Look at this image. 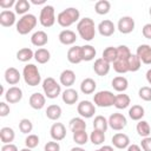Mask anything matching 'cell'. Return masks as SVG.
<instances>
[{
  "mask_svg": "<svg viewBox=\"0 0 151 151\" xmlns=\"http://www.w3.org/2000/svg\"><path fill=\"white\" fill-rule=\"evenodd\" d=\"M1 151H18V147L17 145L14 144H4L2 147H1Z\"/></svg>",
  "mask_w": 151,
  "mask_h": 151,
  "instance_id": "cell-53",
  "label": "cell"
},
{
  "mask_svg": "<svg viewBox=\"0 0 151 151\" xmlns=\"http://www.w3.org/2000/svg\"><path fill=\"white\" fill-rule=\"evenodd\" d=\"M77 31L85 41H91L96 35V25L91 18H83L77 24Z\"/></svg>",
  "mask_w": 151,
  "mask_h": 151,
  "instance_id": "cell-1",
  "label": "cell"
},
{
  "mask_svg": "<svg viewBox=\"0 0 151 151\" xmlns=\"http://www.w3.org/2000/svg\"><path fill=\"white\" fill-rule=\"evenodd\" d=\"M34 59L37 60V63L39 64H46L50 59H51V53L48 50L41 47V48H38L35 52H34Z\"/></svg>",
  "mask_w": 151,
  "mask_h": 151,
  "instance_id": "cell-33",
  "label": "cell"
},
{
  "mask_svg": "<svg viewBox=\"0 0 151 151\" xmlns=\"http://www.w3.org/2000/svg\"><path fill=\"white\" fill-rule=\"evenodd\" d=\"M19 130L22 132V133H29L32 132L33 130V124L29 119L27 118H22L20 122H19Z\"/></svg>",
  "mask_w": 151,
  "mask_h": 151,
  "instance_id": "cell-45",
  "label": "cell"
},
{
  "mask_svg": "<svg viewBox=\"0 0 151 151\" xmlns=\"http://www.w3.org/2000/svg\"><path fill=\"white\" fill-rule=\"evenodd\" d=\"M8 113H9V106L5 101H1L0 103V117H6L8 116Z\"/></svg>",
  "mask_w": 151,
  "mask_h": 151,
  "instance_id": "cell-50",
  "label": "cell"
},
{
  "mask_svg": "<svg viewBox=\"0 0 151 151\" xmlns=\"http://www.w3.org/2000/svg\"><path fill=\"white\" fill-rule=\"evenodd\" d=\"M28 103H29V106L32 109L41 110L45 106V104H46V96H44V94H41L39 92H35V93L31 94Z\"/></svg>",
  "mask_w": 151,
  "mask_h": 151,
  "instance_id": "cell-15",
  "label": "cell"
},
{
  "mask_svg": "<svg viewBox=\"0 0 151 151\" xmlns=\"http://www.w3.org/2000/svg\"><path fill=\"white\" fill-rule=\"evenodd\" d=\"M131 51L130 48L126 46V45H120L117 47V55H118V59H122V60H129V58L131 57Z\"/></svg>",
  "mask_w": 151,
  "mask_h": 151,
  "instance_id": "cell-44",
  "label": "cell"
},
{
  "mask_svg": "<svg viewBox=\"0 0 151 151\" xmlns=\"http://www.w3.org/2000/svg\"><path fill=\"white\" fill-rule=\"evenodd\" d=\"M140 147L143 151H151V137H145L140 142Z\"/></svg>",
  "mask_w": 151,
  "mask_h": 151,
  "instance_id": "cell-49",
  "label": "cell"
},
{
  "mask_svg": "<svg viewBox=\"0 0 151 151\" xmlns=\"http://www.w3.org/2000/svg\"><path fill=\"white\" fill-rule=\"evenodd\" d=\"M146 80H147V83L151 85V68L150 70H147V72H146Z\"/></svg>",
  "mask_w": 151,
  "mask_h": 151,
  "instance_id": "cell-57",
  "label": "cell"
},
{
  "mask_svg": "<svg viewBox=\"0 0 151 151\" xmlns=\"http://www.w3.org/2000/svg\"><path fill=\"white\" fill-rule=\"evenodd\" d=\"M127 151H143V150H142V147H140L139 145H137V144H132V145H129Z\"/></svg>",
  "mask_w": 151,
  "mask_h": 151,
  "instance_id": "cell-54",
  "label": "cell"
},
{
  "mask_svg": "<svg viewBox=\"0 0 151 151\" xmlns=\"http://www.w3.org/2000/svg\"><path fill=\"white\" fill-rule=\"evenodd\" d=\"M136 54L140 59V61L145 65H151V46L147 44H142L137 47Z\"/></svg>",
  "mask_w": 151,
  "mask_h": 151,
  "instance_id": "cell-11",
  "label": "cell"
},
{
  "mask_svg": "<svg viewBox=\"0 0 151 151\" xmlns=\"http://www.w3.org/2000/svg\"><path fill=\"white\" fill-rule=\"evenodd\" d=\"M142 33H143L144 38H146V39H151V24H145V25L143 26Z\"/></svg>",
  "mask_w": 151,
  "mask_h": 151,
  "instance_id": "cell-52",
  "label": "cell"
},
{
  "mask_svg": "<svg viewBox=\"0 0 151 151\" xmlns=\"http://www.w3.org/2000/svg\"><path fill=\"white\" fill-rule=\"evenodd\" d=\"M58 39L63 45H73L76 42V40H77V35L71 29H63L59 33Z\"/></svg>",
  "mask_w": 151,
  "mask_h": 151,
  "instance_id": "cell-22",
  "label": "cell"
},
{
  "mask_svg": "<svg viewBox=\"0 0 151 151\" xmlns=\"http://www.w3.org/2000/svg\"><path fill=\"white\" fill-rule=\"evenodd\" d=\"M67 60L71 64H79L83 61L81 46H73L67 51Z\"/></svg>",
  "mask_w": 151,
  "mask_h": 151,
  "instance_id": "cell-20",
  "label": "cell"
},
{
  "mask_svg": "<svg viewBox=\"0 0 151 151\" xmlns=\"http://www.w3.org/2000/svg\"><path fill=\"white\" fill-rule=\"evenodd\" d=\"M127 65H129V71L130 72H137L140 66H142V61L138 58L137 54H131V57L127 60Z\"/></svg>",
  "mask_w": 151,
  "mask_h": 151,
  "instance_id": "cell-42",
  "label": "cell"
},
{
  "mask_svg": "<svg viewBox=\"0 0 151 151\" xmlns=\"http://www.w3.org/2000/svg\"><path fill=\"white\" fill-rule=\"evenodd\" d=\"M94 151H99V149H98V150H94Z\"/></svg>",
  "mask_w": 151,
  "mask_h": 151,
  "instance_id": "cell-61",
  "label": "cell"
},
{
  "mask_svg": "<svg viewBox=\"0 0 151 151\" xmlns=\"http://www.w3.org/2000/svg\"><path fill=\"white\" fill-rule=\"evenodd\" d=\"M39 144V137L37 134H28L25 139V145L28 149H34Z\"/></svg>",
  "mask_w": 151,
  "mask_h": 151,
  "instance_id": "cell-46",
  "label": "cell"
},
{
  "mask_svg": "<svg viewBox=\"0 0 151 151\" xmlns=\"http://www.w3.org/2000/svg\"><path fill=\"white\" fill-rule=\"evenodd\" d=\"M136 130H137V133L143 138L149 137L150 133H151V127H150V125H149V123L146 120H139L137 123Z\"/></svg>",
  "mask_w": 151,
  "mask_h": 151,
  "instance_id": "cell-37",
  "label": "cell"
},
{
  "mask_svg": "<svg viewBox=\"0 0 151 151\" xmlns=\"http://www.w3.org/2000/svg\"><path fill=\"white\" fill-rule=\"evenodd\" d=\"M59 80H60V84L61 85H64L65 87H70L76 81V73L72 70H64L60 73Z\"/></svg>",
  "mask_w": 151,
  "mask_h": 151,
  "instance_id": "cell-23",
  "label": "cell"
},
{
  "mask_svg": "<svg viewBox=\"0 0 151 151\" xmlns=\"http://www.w3.org/2000/svg\"><path fill=\"white\" fill-rule=\"evenodd\" d=\"M79 20H80V12L76 7H68L61 11L57 17V21L61 27H70L71 25H73Z\"/></svg>",
  "mask_w": 151,
  "mask_h": 151,
  "instance_id": "cell-2",
  "label": "cell"
},
{
  "mask_svg": "<svg viewBox=\"0 0 151 151\" xmlns=\"http://www.w3.org/2000/svg\"><path fill=\"white\" fill-rule=\"evenodd\" d=\"M97 84L92 78H85L80 84V91L84 94H92L96 91Z\"/></svg>",
  "mask_w": 151,
  "mask_h": 151,
  "instance_id": "cell-28",
  "label": "cell"
},
{
  "mask_svg": "<svg viewBox=\"0 0 151 151\" xmlns=\"http://www.w3.org/2000/svg\"><path fill=\"white\" fill-rule=\"evenodd\" d=\"M15 24V13L11 9H4L0 13V25L4 27H11Z\"/></svg>",
  "mask_w": 151,
  "mask_h": 151,
  "instance_id": "cell-16",
  "label": "cell"
},
{
  "mask_svg": "<svg viewBox=\"0 0 151 151\" xmlns=\"http://www.w3.org/2000/svg\"><path fill=\"white\" fill-rule=\"evenodd\" d=\"M42 90L47 98L54 99L61 93V86L57 83V80L52 77H47L42 81Z\"/></svg>",
  "mask_w": 151,
  "mask_h": 151,
  "instance_id": "cell-5",
  "label": "cell"
},
{
  "mask_svg": "<svg viewBox=\"0 0 151 151\" xmlns=\"http://www.w3.org/2000/svg\"><path fill=\"white\" fill-rule=\"evenodd\" d=\"M109 126L112 129V130H116V131H120L123 130L126 124H127V120H126V117L123 114V113H119V112H114L112 113L109 119Z\"/></svg>",
  "mask_w": 151,
  "mask_h": 151,
  "instance_id": "cell-8",
  "label": "cell"
},
{
  "mask_svg": "<svg viewBox=\"0 0 151 151\" xmlns=\"http://www.w3.org/2000/svg\"><path fill=\"white\" fill-rule=\"evenodd\" d=\"M88 138H90V136L87 134L86 130H81V131H76V132H73V140H74L76 144H78V145H80V146H81V145H85V144L87 143Z\"/></svg>",
  "mask_w": 151,
  "mask_h": 151,
  "instance_id": "cell-41",
  "label": "cell"
},
{
  "mask_svg": "<svg viewBox=\"0 0 151 151\" xmlns=\"http://www.w3.org/2000/svg\"><path fill=\"white\" fill-rule=\"evenodd\" d=\"M46 117L51 120H58L61 117V107L57 104H52L46 109Z\"/></svg>",
  "mask_w": 151,
  "mask_h": 151,
  "instance_id": "cell-30",
  "label": "cell"
},
{
  "mask_svg": "<svg viewBox=\"0 0 151 151\" xmlns=\"http://www.w3.org/2000/svg\"><path fill=\"white\" fill-rule=\"evenodd\" d=\"M22 98V91L18 86H12L5 92V99L9 104H15L19 103Z\"/></svg>",
  "mask_w": 151,
  "mask_h": 151,
  "instance_id": "cell-12",
  "label": "cell"
},
{
  "mask_svg": "<svg viewBox=\"0 0 151 151\" xmlns=\"http://www.w3.org/2000/svg\"><path fill=\"white\" fill-rule=\"evenodd\" d=\"M20 151H32V149H28V147H24V149H21Z\"/></svg>",
  "mask_w": 151,
  "mask_h": 151,
  "instance_id": "cell-59",
  "label": "cell"
},
{
  "mask_svg": "<svg viewBox=\"0 0 151 151\" xmlns=\"http://www.w3.org/2000/svg\"><path fill=\"white\" fill-rule=\"evenodd\" d=\"M47 41H48V37H47V33L44 32V31H37L31 37L32 45H34L37 47H40V48L42 46H45L47 44Z\"/></svg>",
  "mask_w": 151,
  "mask_h": 151,
  "instance_id": "cell-19",
  "label": "cell"
},
{
  "mask_svg": "<svg viewBox=\"0 0 151 151\" xmlns=\"http://www.w3.org/2000/svg\"><path fill=\"white\" fill-rule=\"evenodd\" d=\"M77 111L81 118H92L96 113V105L90 100H81L77 106Z\"/></svg>",
  "mask_w": 151,
  "mask_h": 151,
  "instance_id": "cell-9",
  "label": "cell"
},
{
  "mask_svg": "<svg viewBox=\"0 0 151 151\" xmlns=\"http://www.w3.org/2000/svg\"><path fill=\"white\" fill-rule=\"evenodd\" d=\"M145 114V111H144V107L140 106V105H132V107L129 109V117L132 119V120H142V118L144 117Z\"/></svg>",
  "mask_w": 151,
  "mask_h": 151,
  "instance_id": "cell-31",
  "label": "cell"
},
{
  "mask_svg": "<svg viewBox=\"0 0 151 151\" xmlns=\"http://www.w3.org/2000/svg\"><path fill=\"white\" fill-rule=\"evenodd\" d=\"M68 126H70V130H71L72 132L86 130L85 119L81 118V117H74V118H72V119L70 120V123H68Z\"/></svg>",
  "mask_w": 151,
  "mask_h": 151,
  "instance_id": "cell-29",
  "label": "cell"
},
{
  "mask_svg": "<svg viewBox=\"0 0 151 151\" xmlns=\"http://www.w3.org/2000/svg\"><path fill=\"white\" fill-rule=\"evenodd\" d=\"M50 134L53 140L60 142L66 137V127L61 123H54L50 129Z\"/></svg>",
  "mask_w": 151,
  "mask_h": 151,
  "instance_id": "cell-13",
  "label": "cell"
},
{
  "mask_svg": "<svg viewBox=\"0 0 151 151\" xmlns=\"http://www.w3.org/2000/svg\"><path fill=\"white\" fill-rule=\"evenodd\" d=\"M117 28L120 33L123 34H129L131 33L133 29H134V20L126 15V17H122L119 20H118V24H117Z\"/></svg>",
  "mask_w": 151,
  "mask_h": 151,
  "instance_id": "cell-10",
  "label": "cell"
},
{
  "mask_svg": "<svg viewBox=\"0 0 151 151\" xmlns=\"http://www.w3.org/2000/svg\"><path fill=\"white\" fill-rule=\"evenodd\" d=\"M90 140L94 145H101L105 142V132H103L100 130L93 129V131L90 134Z\"/></svg>",
  "mask_w": 151,
  "mask_h": 151,
  "instance_id": "cell-40",
  "label": "cell"
},
{
  "mask_svg": "<svg viewBox=\"0 0 151 151\" xmlns=\"http://www.w3.org/2000/svg\"><path fill=\"white\" fill-rule=\"evenodd\" d=\"M111 9V4L110 1L107 0H99L96 2L94 5V11L97 14L99 15H104V14H107Z\"/></svg>",
  "mask_w": 151,
  "mask_h": 151,
  "instance_id": "cell-34",
  "label": "cell"
},
{
  "mask_svg": "<svg viewBox=\"0 0 151 151\" xmlns=\"http://www.w3.org/2000/svg\"><path fill=\"white\" fill-rule=\"evenodd\" d=\"M131 104V99L127 94L125 93H120V94H116L114 98V104L113 106L118 110H124L126 107H129V105Z\"/></svg>",
  "mask_w": 151,
  "mask_h": 151,
  "instance_id": "cell-27",
  "label": "cell"
},
{
  "mask_svg": "<svg viewBox=\"0 0 151 151\" xmlns=\"http://www.w3.org/2000/svg\"><path fill=\"white\" fill-rule=\"evenodd\" d=\"M149 13H150V15H151V7H150V9H149Z\"/></svg>",
  "mask_w": 151,
  "mask_h": 151,
  "instance_id": "cell-60",
  "label": "cell"
},
{
  "mask_svg": "<svg viewBox=\"0 0 151 151\" xmlns=\"http://www.w3.org/2000/svg\"><path fill=\"white\" fill-rule=\"evenodd\" d=\"M61 98H63V101H64L65 104H67V105H73V104H76V103L78 101L79 94H78V92H77L74 88L68 87V88H66V90L63 92Z\"/></svg>",
  "mask_w": 151,
  "mask_h": 151,
  "instance_id": "cell-24",
  "label": "cell"
},
{
  "mask_svg": "<svg viewBox=\"0 0 151 151\" xmlns=\"http://www.w3.org/2000/svg\"><path fill=\"white\" fill-rule=\"evenodd\" d=\"M110 64L107 63V61H105L103 58H98V59H96V61H94V64H93V70H94V72L98 74V76H100V77H104V76H106L109 72H110Z\"/></svg>",
  "mask_w": 151,
  "mask_h": 151,
  "instance_id": "cell-18",
  "label": "cell"
},
{
  "mask_svg": "<svg viewBox=\"0 0 151 151\" xmlns=\"http://www.w3.org/2000/svg\"><path fill=\"white\" fill-rule=\"evenodd\" d=\"M22 77L28 86H38L41 81L40 72L34 64H27L26 66H24Z\"/></svg>",
  "mask_w": 151,
  "mask_h": 151,
  "instance_id": "cell-4",
  "label": "cell"
},
{
  "mask_svg": "<svg viewBox=\"0 0 151 151\" xmlns=\"http://www.w3.org/2000/svg\"><path fill=\"white\" fill-rule=\"evenodd\" d=\"M37 22H38L37 17H35L34 14L27 13V14L22 15V17L18 20V22H17V25H15L17 32H18L19 34H21V35L28 34V33H29L31 31H33V28L37 26Z\"/></svg>",
  "mask_w": 151,
  "mask_h": 151,
  "instance_id": "cell-3",
  "label": "cell"
},
{
  "mask_svg": "<svg viewBox=\"0 0 151 151\" xmlns=\"http://www.w3.org/2000/svg\"><path fill=\"white\" fill-rule=\"evenodd\" d=\"M97 28H98L99 34L103 35V37H111L114 33V31H116L114 24L111 20H109V19H105V20L100 21Z\"/></svg>",
  "mask_w": 151,
  "mask_h": 151,
  "instance_id": "cell-14",
  "label": "cell"
},
{
  "mask_svg": "<svg viewBox=\"0 0 151 151\" xmlns=\"http://www.w3.org/2000/svg\"><path fill=\"white\" fill-rule=\"evenodd\" d=\"M81 53H83V61H91L94 59L97 51L92 45H84L81 46Z\"/></svg>",
  "mask_w": 151,
  "mask_h": 151,
  "instance_id": "cell-35",
  "label": "cell"
},
{
  "mask_svg": "<svg viewBox=\"0 0 151 151\" xmlns=\"http://www.w3.org/2000/svg\"><path fill=\"white\" fill-rule=\"evenodd\" d=\"M71 151H85L83 147H80V146H78V147H72L71 149Z\"/></svg>",
  "mask_w": 151,
  "mask_h": 151,
  "instance_id": "cell-58",
  "label": "cell"
},
{
  "mask_svg": "<svg viewBox=\"0 0 151 151\" xmlns=\"http://www.w3.org/2000/svg\"><path fill=\"white\" fill-rule=\"evenodd\" d=\"M15 138V132L12 127H8V126H4L1 127L0 130V139H1V143L4 144H11Z\"/></svg>",
  "mask_w": 151,
  "mask_h": 151,
  "instance_id": "cell-26",
  "label": "cell"
},
{
  "mask_svg": "<svg viewBox=\"0 0 151 151\" xmlns=\"http://www.w3.org/2000/svg\"><path fill=\"white\" fill-rule=\"evenodd\" d=\"M111 85H112L113 90H116L117 92H122V93H123V92L127 88V86H129V81H127V79H126L125 77H123V76H118V77H114V78L112 79Z\"/></svg>",
  "mask_w": 151,
  "mask_h": 151,
  "instance_id": "cell-25",
  "label": "cell"
},
{
  "mask_svg": "<svg viewBox=\"0 0 151 151\" xmlns=\"http://www.w3.org/2000/svg\"><path fill=\"white\" fill-rule=\"evenodd\" d=\"M114 98L116 94L111 91H99L93 96V103L99 107H110L114 104Z\"/></svg>",
  "mask_w": 151,
  "mask_h": 151,
  "instance_id": "cell-6",
  "label": "cell"
},
{
  "mask_svg": "<svg viewBox=\"0 0 151 151\" xmlns=\"http://www.w3.org/2000/svg\"><path fill=\"white\" fill-rule=\"evenodd\" d=\"M105 61H107L109 64H113L117 59H118V55H117V47H113V46H109L106 47L104 51H103V57H101Z\"/></svg>",
  "mask_w": 151,
  "mask_h": 151,
  "instance_id": "cell-32",
  "label": "cell"
},
{
  "mask_svg": "<svg viewBox=\"0 0 151 151\" xmlns=\"http://www.w3.org/2000/svg\"><path fill=\"white\" fill-rule=\"evenodd\" d=\"M112 144L117 149H126L130 145V138L125 133H116L112 137Z\"/></svg>",
  "mask_w": 151,
  "mask_h": 151,
  "instance_id": "cell-17",
  "label": "cell"
},
{
  "mask_svg": "<svg viewBox=\"0 0 151 151\" xmlns=\"http://www.w3.org/2000/svg\"><path fill=\"white\" fill-rule=\"evenodd\" d=\"M107 127H109V122H107V119H106L104 116H100V114H99V116L94 117V120H93V129L100 130V131H103V132H106Z\"/></svg>",
  "mask_w": 151,
  "mask_h": 151,
  "instance_id": "cell-39",
  "label": "cell"
},
{
  "mask_svg": "<svg viewBox=\"0 0 151 151\" xmlns=\"http://www.w3.org/2000/svg\"><path fill=\"white\" fill-rule=\"evenodd\" d=\"M113 70L117 73H126L129 72V65H127V60H122V59H117L113 63Z\"/></svg>",
  "mask_w": 151,
  "mask_h": 151,
  "instance_id": "cell-43",
  "label": "cell"
},
{
  "mask_svg": "<svg viewBox=\"0 0 151 151\" xmlns=\"http://www.w3.org/2000/svg\"><path fill=\"white\" fill-rule=\"evenodd\" d=\"M138 96L140 99L145 101H151V87L150 86H143L138 91Z\"/></svg>",
  "mask_w": 151,
  "mask_h": 151,
  "instance_id": "cell-47",
  "label": "cell"
},
{
  "mask_svg": "<svg viewBox=\"0 0 151 151\" xmlns=\"http://www.w3.org/2000/svg\"><path fill=\"white\" fill-rule=\"evenodd\" d=\"M31 2L33 5H45L46 4V0H31Z\"/></svg>",
  "mask_w": 151,
  "mask_h": 151,
  "instance_id": "cell-56",
  "label": "cell"
},
{
  "mask_svg": "<svg viewBox=\"0 0 151 151\" xmlns=\"http://www.w3.org/2000/svg\"><path fill=\"white\" fill-rule=\"evenodd\" d=\"M39 21H40L41 26H44V27H52L55 22L54 7L51 5H45L40 11Z\"/></svg>",
  "mask_w": 151,
  "mask_h": 151,
  "instance_id": "cell-7",
  "label": "cell"
},
{
  "mask_svg": "<svg viewBox=\"0 0 151 151\" xmlns=\"http://www.w3.org/2000/svg\"><path fill=\"white\" fill-rule=\"evenodd\" d=\"M44 151H60V145L58 142H47L45 144Z\"/></svg>",
  "mask_w": 151,
  "mask_h": 151,
  "instance_id": "cell-48",
  "label": "cell"
},
{
  "mask_svg": "<svg viewBox=\"0 0 151 151\" xmlns=\"http://www.w3.org/2000/svg\"><path fill=\"white\" fill-rule=\"evenodd\" d=\"M15 0H1L0 1V7L4 9H8L12 6H15Z\"/></svg>",
  "mask_w": 151,
  "mask_h": 151,
  "instance_id": "cell-51",
  "label": "cell"
},
{
  "mask_svg": "<svg viewBox=\"0 0 151 151\" xmlns=\"http://www.w3.org/2000/svg\"><path fill=\"white\" fill-rule=\"evenodd\" d=\"M32 58H34V52L28 48V47H24V48H20L18 52H17V59L19 61H22V63H26V61H29Z\"/></svg>",
  "mask_w": 151,
  "mask_h": 151,
  "instance_id": "cell-36",
  "label": "cell"
},
{
  "mask_svg": "<svg viewBox=\"0 0 151 151\" xmlns=\"http://www.w3.org/2000/svg\"><path fill=\"white\" fill-rule=\"evenodd\" d=\"M29 8H31V4L27 0H17L15 6H14L15 13L17 14H20L21 17L25 15V14H27V12H28Z\"/></svg>",
  "mask_w": 151,
  "mask_h": 151,
  "instance_id": "cell-38",
  "label": "cell"
},
{
  "mask_svg": "<svg viewBox=\"0 0 151 151\" xmlns=\"http://www.w3.org/2000/svg\"><path fill=\"white\" fill-rule=\"evenodd\" d=\"M99 151H114V150H113V147L111 145H104V146H101L99 149Z\"/></svg>",
  "mask_w": 151,
  "mask_h": 151,
  "instance_id": "cell-55",
  "label": "cell"
},
{
  "mask_svg": "<svg viewBox=\"0 0 151 151\" xmlns=\"http://www.w3.org/2000/svg\"><path fill=\"white\" fill-rule=\"evenodd\" d=\"M21 74L15 67H8L5 71V80L9 85H17L20 81Z\"/></svg>",
  "mask_w": 151,
  "mask_h": 151,
  "instance_id": "cell-21",
  "label": "cell"
}]
</instances>
